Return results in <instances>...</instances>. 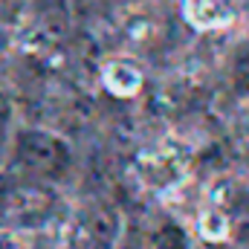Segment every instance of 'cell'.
Listing matches in <instances>:
<instances>
[{
  "label": "cell",
  "instance_id": "obj_1",
  "mask_svg": "<svg viewBox=\"0 0 249 249\" xmlns=\"http://www.w3.org/2000/svg\"><path fill=\"white\" fill-rule=\"evenodd\" d=\"M12 157L26 174L38 177L41 183L58 180L61 174H67V168L72 162V151L61 136H55L50 130H38V127H26L15 136Z\"/></svg>",
  "mask_w": 249,
  "mask_h": 249
},
{
  "label": "cell",
  "instance_id": "obj_2",
  "mask_svg": "<svg viewBox=\"0 0 249 249\" xmlns=\"http://www.w3.org/2000/svg\"><path fill=\"white\" fill-rule=\"evenodd\" d=\"M188 165H191V151L180 139H160L136 157L139 180L154 191L177 188L186 180Z\"/></svg>",
  "mask_w": 249,
  "mask_h": 249
},
{
  "label": "cell",
  "instance_id": "obj_3",
  "mask_svg": "<svg viewBox=\"0 0 249 249\" xmlns=\"http://www.w3.org/2000/svg\"><path fill=\"white\" fill-rule=\"evenodd\" d=\"M209 206H214L226 217V241H235L238 247L249 249V188L223 177L209 188Z\"/></svg>",
  "mask_w": 249,
  "mask_h": 249
},
{
  "label": "cell",
  "instance_id": "obj_4",
  "mask_svg": "<svg viewBox=\"0 0 249 249\" xmlns=\"http://www.w3.org/2000/svg\"><path fill=\"white\" fill-rule=\"evenodd\" d=\"M122 212L110 203H96L78 217V238L84 249H116L122 238Z\"/></svg>",
  "mask_w": 249,
  "mask_h": 249
},
{
  "label": "cell",
  "instance_id": "obj_5",
  "mask_svg": "<svg viewBox=\"0 0 249 249\" xmlns=\"http://www.w3.org/2000/svg\"><path fill=\"white\" fill-rule=\"evenodd\" d=\"M183 15L197 29H223L235 20L232 0H183Z\"/></svg>",
  "mask_w": 249,
  "mask_h": 249
},
{
  "label": "cell",
  "instance_id": "obj_6",
  "mask_svg": "<svg viewBox=\"0 0 249 249\" xmlns=\"http://www.w3.org/2000/svg\"><path fill=\"white\" fill-rule=\"evenodd\" d=\"M102 81H105V87L113 96L130 99L142 87V70H139V64L130 61V58H110L102 67Z\"/></svg>",
  "mask_w": 249,
  "mask_h": 249
},
{
  "label": "cell",
  "instance_id": "obj_7",
  "mask_svg": "<svg viewBox=\"0 0 249 249\" xmlns=\"http://www.w3.org/2000/svg\"><path fill=\"white\" fill-rule=\"evenodd\" d=\"M151 249H191L188 232L183 223L177 220H165L151 232Z\"/></svg>",
  "mask_w": 249,
  "mask_h": 249
},
{
  "label": "cell",
  "instance_id": "obj_8",
  "mask_svg": "<svg viewBox=\"0 0 249 249\" xmlns=\"http://www.w3.org/2000/svg\"><path fill=\"white\" fill-rule=\"evenodd\" d=\"M241 127H244V136L249 139V99L244 102V110H241Z\"/></svg>",
  "mask_w": 249,
  "mask_h": 249
},
{
  "label": "cell",
  "instance_id": "obj_9",
  "mask_svg": "<svg viewBox=\"0 0 249 249\" xmlns=\"http://www.w3.org/2000/svg\"><path fill=\"white\" fill-rule=\"evenodd\" d=\"M6 122H9V102L0 96V130L6 127Z\"/></svg>",
  "mask_w": 249,
  "mask_h": 249
}]
</instances>
